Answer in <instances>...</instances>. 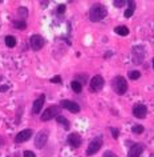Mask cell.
I'll list each match as a JSON object with an SVG mask.
<instances>
[{
  "mask_svg": "<svg viewBox=\"0 0 154 157\" xmlns=\"http://www.w3.org/2000/svg\"><path fill=\"white\" fill-rule=\"evenodd\" d=\"M12 24H13V27L15 28H17V29H24L25 27H27V24H25V21L24 20H15V21H12Z\"/></svg>",
  "mask_w": 154,
  "mask_h": 157,
  "instance_id": "obj_20",
  "label": "cell"
},
{
  "mask_svg": "<svg viewBox=\"0 0 154 157\" xmlns=\"http://www.w3.org/2000/svg\"><path fill=\"white\" fill-rule=\"evenodd\" d=\"M128 4H129V8L126 10V11H125V13H124V16H125V17H130V16H133L134 10H136V3H134V2H129Z\"/></svg>",
  "mask_w": 154,
  "mask_h": 157,
  "instance_id": "obj_17",
  "label": "cell"
},
{
  "mask_svg": "<svg viewBox=\"0 0 154 157\" xmlns=\"http://www.w3.org/2000/svg\"><path fill=\"white\" fill-rule=\"evenodd\" d=\"M16 37L12 36V35H8V36H6V45L8 47V48H13L15 45H16Z\"/></svg>",
  "mask_w": 154,
  "mask_h": 157,
  "instance_id": "obj_18",
  "label": "cell"
},
{
  "mask_svg": "<svg viewBox=\"0 0 154 157\" xmlns=\"http://www.w3.org/2000/svg\"><path fill=\"white\" fill-rule=\"evenodd\" d=\"M112 87L113 91L117 93V95H125L126 91H128V83L122 76H116L112 81Z\"/></svg>",
  "mask_w": 154,
  "mask_h": 157,
  "instance_id": "obj_2",
  "label": "cell"
},
{
  "mask_svg": "<svg viewBox=\"0 0 154 157\" xmlns=\"http://www.w3.org/2000/svg\"><path fill=\"white\" fill-rule=\"evenodd\" d=\"M114 32H116L117 35H120V36H128L129 29H128V27H125V25H120V27H116Z\"/></svg>",
  "mask_w": 154,
  "mask_h": 157,
  "instance_id": "obj_16",
  "label": "cell"
},
{
  "mask_svg": "<svg viewBox=\"0 0 154 157\" xmlns=\"http://www.w3.org/2000/svg\"><path fill=\"white\" fill-rule=\"evenodd\" d=\"M104 157H117V156L114 155L113 152H110V151H106V152L104 153Z\"/></svg>",
  "mask_w": 154,
  "mask_h": 157,
  "instance_id": "obj_29",
  "label": "cell"
},
{
  "mask_svg": "<svg viewBox=\"0 0 154 157\" xmlns=\"http://www.w3.org/2000/svg\"><path fill=\"white\" fill-rule=\"evenodd\" d=\"M60 104H61L62 108L68 109V111L72 112V113L80 112V105H78L77 103H74V101H72V100H61Z\"/></svg>",
  "mask_w": 154,
  "mask_h": 157,
  "instance_id": "obj_10",
  "label": "cell"
},
{
  "mask_svg": "<svg viewBox=\"0 0 154 157\" xmlns=\"http://www.w3.org/2000/svg\"><path fill=\"white\" fill-rule=\"evenodd\" d=\"M70 87H72V91L74 93H80L82 91V85L78 80H73L72 83H70Z\"/></svg>",
  "mask_w": 154,
  "mask_h": 157,
  "instance_id": "obj_19",
  "label": "cell"
},
{
  "mask_svg": "<svg viewBox=\"0 0 154 157\" xmlns=\"http://www.w3.org/2000/svg\"><path fill=\"white\" fill-rule=\"evenodd\" d=\"M6 91H8V87L7 85H2L0 87V92H6Z\"/></svg>",
  "mask_w": 154,
  "mask_h": 157,
  "instance_id": "obj_30",
  "label": "cell"
},
{
  "mask_svg": "<svg viewBox=\"0 0 154 157\" xmlns=\"http://www.w3.org/2000/svg\"><path fill=\"white\" fill-rule=\"evenodd\" d=\"M132 131H133V133H136V135H141V133L144 132V127H142V125H134Z\"/></svg>",
  "mask_w": 154,
  "mask_h": 157,
  "instance_id": "obj_23",
  "label": "cell"
},
{
  "mask_svg": "<svg viewBox=\"0 0 154 157\" xmlns=\"http://www.w3.org/2000/svg\"><path fill=\"white\" fill-rule=\"evenodd\" d=\"M104 84H105V81H104V78H102V76L97 75V76H93L92 80H90L89 89L92 92H98V91H101V89L104 88Z\"/></svg>",
  "mask_w": 154,
  "mask_h": 157,
  "instance_id": "obj_6",
  "label": "cell"
},
{
  "mask_svg": "<svg viewBox=\"0 0 154 157\" xmlns=\"http://www.w3.org/2000/svg\"><path fill=\"white\" fill-rule=\"evenodd\" d=\"M33 135V131L32 129H24V131L19 132L16 137H15V143L20 144V143H25V141H28L31 137H32Z\"/></svg>",
  "mask_w": 154,
  "mask_h": 157,
  "instance_id": "obj_8",
  "label": "cell"
},
{
  "mask_svg": "<svg viewBox=\"0 0 154 157\" xmlns=\"http://www.w3.org/2000/svg\"><path fill=\"white\" fill-rule=\"evenodd\" d=\"M153 68H154V59H153Z\"/></svg>",
  "mask_w": 154,
  "mask_h": 157,
  "instance_id": "obj_32",
  "label": "cell"
},
{
  "mask_svg": "<svg viewBox=\"0 0 154 157\" xmlns=\"http://www.w3.org/2000/svg\"><path fill=\"white\" fill-rule=\"evenodd\" d=\"M2 78H3V77H2V76H0V80H2Z\"/></svg>",
  "mask_w": 154,
  "mask_h": 157,
  "instance_id": "obj_33",
  "label": "cell"
},
{
  "mask_svg": "<svg viewBox=\"0 0 154 157\" xmlns=\"http://www.w3.org/2000/svg\"><path fill=\"white\" fill-rule=\"evenodd\" d=\"M48 137H49V131L48 129H41V131L35 136V147L39 148V149L44 148L47 141H48Z\"/></svg>",
  "mask_w": 154,
  "mask_h": 157,
  "instance_id": "obj_3",
  "label": "cell"
},
{
  "mask_svg": "<svg viewBox=\"0 0 154 157\" xmlns=\"http://www.w3.org/2000/svg\"><path fill=\"white\" fill-rule=\"evenodd\" d=\"M106 13H108V11H106L105 6L94 4V6H92V8L89 10V19H90V21L97 23V21H101L102 19H105Z\"/></svg>",
  "mask_w": 154,
  "mask_h": 157,
  "instance_id": "obj_1",
  "label": "cell"
},
{
  "mask_svg": "<svg viewBox=\"0 0 154 157\" xmlns=\"http://www.w3.org/2000/svg\"><path fill=\"white\" fill-rule=\"evenodd\" d=\"M27 15H28V11H27L25 7H19V16L21 19L27 17Z\"/></svg>",
  "mask_w": 154,
  "mask_h": 157,
  "instance_id": "obj_22",
  "label": "cell"
},
{
  "mask_svg": "<svg viewBox=\"0 0 154 157\" xmlns=\"http://www.w3.org/2000/svg\"><path fill=\"white\" fill-rule=\"evenodd\" d=\"M102 147V139L101 137H96V139H93L92 141L89 143L88 145V149H86V156H93V155H96V153L100 151Z\"/></svg>",
  "mask_w": 154,
  "mask_h": 157,
  "instance_id": "obj_5",
  "label": "cell"
},
{
  "mask_svg": "<svg viewBox=\"0 0 154 157\" xmlns=\"http://www.w3.org/2000/svg\"><path fill=\"white\" fill-rule=\"evenodd\" d=\"M113 4H114V7L120 8V7H122L125 4V2H124V0H116V2H113Z\"/></svg>",
  "mask_w": 154,
  "mask_h": 157,
  "instance_id": "obj_26",
  "label": "cell"
},
{
  "mask_svg": "<svg viewBox=\"0 0 154 157\" xmlns=\"http://www.w3.org/2000/svg\"><path fill=\"white\" fill-rule=\"evenodd\" d=\"M23 156H24V157H36V155H35L32 151H24Z\"/></svg>",
  "mask_w": 154,
  "mask_h": 157,
  "instance_id": "obj_27",
  "label": "cell"
},
{
  "mask_svg": "<svg viewBox=\"0 0 154 157\" xmlns=\"http://www.w3.org/2000/svg\"><path fill=\"white\" fill-rule=\"evenodd\" d=\"M110 132H112V136L113 139H118V135H120V131L116 128H110Z\"/></svg>",
  "mask_w": 154,
  "mask_h": 157,
  "instance_id": "obj_25",
  "label": "cell"
},
{
  "mask_svg": "<svg viewBox=\"0 0 154 157\" xmlns=\"http://www.w3.org/2000/svg\"><path fill=\"white\" fill-rule=\"evenodd\" d=\"M66 141H68V144L72 148H78L82 144V140H81V137H80L78 133H70V135L68 136V140Z\"/></svg>",
  "mask_w": 154,
  "mask_h": 157,
  "instance_id": "obj_11",
  "label": "cell"
},
{
  "mask_svg": "<svg viewBox=\"0 0 154 157\" xmlns=\"http://www.w3.org/2000/svg\"><path fill=\"white\" fill-rule=\"evenodd\" d=\"M142 152H144V145L142 144H134L133 147H130V149H129L128 157H140Z\"/></svg>",
  "mask_w": 154,
  "mask_h": 157,
  "instance_id": "obj_12",
  "label": "cell"
},
{
  "mask_svg": "<svg viewBox=\"0 0 154 157\" xmlns=\"http://www.w3.org/2000/svg\"><path fill=\"white\" fill-rule=\"evenodd\" d=\"M44 103H45V96H44V95H41L37 100H35V101H33L32 112L35 113V115L40 113V111H41V108H43V105H44Z\"/></svg>",
  "mask_w": 154,
  "mask_h": 157,
  "instance_id": "obj_14",
  "label": "cell"
},
{
  "mask_svg": "<svg viewBox=\"0 0 154 157\" xmlns=\"http://www.w3.org/2000/svg\"><path fill=\"white\" fill-rule=\"evenodd\" d=\"M128 76H129L130 80H137V78H140L141 72L140 71H130V72L128 73Z\"/></svg>",
  "mask_w": 154,
  "mask_h": 157,
  "instance_id": "obj_21",
  "label": "cell"
},
{
  "mask_svg": "<svg viewBox=\"0 0 154 157\" xmlns=\"http://www.w3.org/2000/svg\"><path fill=\"white\" fill-rule=\"evenodd\" d=\"M133 115H134V117H137V119H145L146 115H148V108H146L144 104L138 103L133 107Z\"/></svg>",
  "mask_w": 154,
  "mask_h": 157,
  "instance_id": "obj_9",
  "label": "cell"
},
{
  "mask_svg": "<svg viewBox=\"0 0 154 157\" xmlns=\"http://www.w3.org/2000/svg\"><path fill=\"white\" fill-rule=\"evenodd\" d=\"M51 83H54V84H61L62 80L60 76H53L52 78H51Z\"/></svg>",
  "mask_w": 154,
  "mask_h": 157,
  "instance_id": "obj_24",
  "label": "cell"
},
{
  "mask_svg": "<svg viewBox=\"0 0 154 157\" xmlns=\"http://www.w3.org/2000/svg\"><path fill=\"white\" fill-rule=\"evenodd\" d=\"M29 43H31V47H32L33 51H40L43 47H44L45 40H44V37H43L41 35H32Z\"/></svg>",
  "mask_w": 154,
  "mask_h": 157,
  "instance_id": "obj_7",
  "label": "cell"
},
{
  "mask_svg": "<svg viewBox=\"0 0 154 157\" xmlns=\"http://www.w3.org/2000/svg\"><path fill=\"white\" fill-rule=\"evenodd\" d=\"M3 144H4V140H3V139H2V137H0V147H2V145H3Z\"/></svg>",
  "mask_w": 154,
  "mask_h": 157,
  "instance_id": "obj_31",
  "label": "cell"
},
{
  "mask_svg": "<svg viewBox=\"0 0 154 157\" xmlns=\"http://www.w3.org/2000/svg\"><path fill=\"white\" fill-rule=\"evenodd\" d=\"M133 60L136 64H140L144 60V48L142 47H134L133 48Z\"/></svg>",
  "mask_w": 154,
  "mask_h": 157,
  "instance_id": "obj_13",
  "label": "cell"
},
{
  "mask_svg": "<svg viewBox=\"0 0 154 157\" xmlns=\"http://www.w3.org/2000/svg\"><path fill=\"white\" fill-rule=\"evenodd\" d=\"M56 121H57V123L61 125L62 128L65 129V131H68V129L70 128V124H69V121L66 120L64 116H57V117H56Z\"/></svg>",
  "mask_w": 154,
  "mask_h": 157,
  "instance_id": "obj_15",
  "label": "cell"
},
{
  "mask_svg": "<svg viewBox=\"0 0 154 157\" xmlns=\"http://www.w3.org/2000/svg\"><path fill=\"white\" fill-rule=\"evenodd\" d=\"M65 10H66V7H65L64 4H60V6L57 7V12L60 13V15H62V13H64V12H65Z\"/></svg>",
  "mask_w": 154,
  "mask_h": 157,
  "instance_id": "obj_28",
  "label": "cell"
},
{
  "mask_svg": "<svg viewBox=\"0 0 154 157\" xmlns=\"http://www.w3.org/2000/svg\"><path fill=\"white\" fill-rule=\"evenodd\" d=\"M60 107L58 105H52V107L47 108L45 112L41 115V121H49L54 119V117H57L58 115H60Z\"/></svg>",
  "mask_w": 154,
  "mask_h": 157,
  "instance_id": "obj_4",
  "label": "cell"
}]
</instances>
